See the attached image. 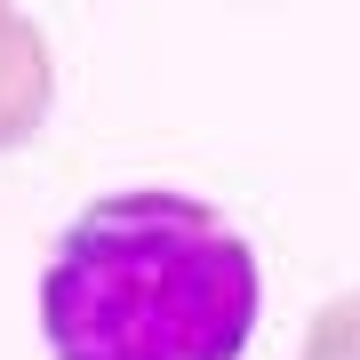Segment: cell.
I'll list each match as a JSON object with an SVG mask.
<instances>
[{
  "label": "cell",
  "mask_w": 360,
  "mask_h": 360,
  "mask_svg": "<svg viewBox=\"0 0 360 360\" xmlns=\"http://www.w3.org/2000/svg\"><path fill=\"white\" fill-rule=\"evenodd\" d=\"M257 312V248L168 184L89 200L40 272L49 360H240Z\"/></svg>",
  "instance_id": "6da1fadb"
},
{
  "label": "cell",
  "mask_w": 360,
  "mask_h": 360,
  "mask_svg": "<svg viewBox=\"0 0 360 360\" xmlns=\"http://www.w3.org/2000/svg\"><path fill=\"white\" fill-rule=\"evenodd\" d=\"M296 360H360V288L352 296H328L304 328V352Z\"/></svg>",
  "instance_id": "3957f363"
},
{
  "label": "cell",
  "mask_w": 360,
  "mask_h": 360,
  "mask_svg": "<svg viewBox=\"0 0 360 360\" xmlns=\"http://www.w3.org/2000/svg\"><path fill=\"white\" fill-rule=\"evenodd\" d=\"M49 104H56L49 32H40L16 0H0V153H16V144H32L49 129Z\"/></svg>",
  "instance_id": "7a4b0ae2"
}]
</instances>
